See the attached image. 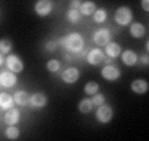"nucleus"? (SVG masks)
<instances>
[{
    "label": "nucleus",
    "mask_w": 149,
    "mask_h": 141,
    "mask_svg": "<svg viewBox=\"0 0 149 141\" xmlns=\"http://www.w3.org/2000/svg\"><path fill=\"white\" fill-rule=\"evenodd\" d=\"M59 42L71 53H79V51H82V49L84 46L83 37L79 33H69L68 36L62 37L59 40Z\"/></svg>",
    "instance_id": "nucleus-1"
},
{
    "label": "nucleus",
    "mask_w": 149,
    "mask_h": 141,
    "mask_svg": "<svg viewBox=\"0 0 149 141\" xmlns=\"http://www.w3.org/2000/svg\"><path fill=\"white\" fill-rule=\"evenodd\" d=\"M132 11H131L130 7H119L115 12V21L121 26H127L128 24H131L132 21Z\"/></svg>",
    "instance_id": "nucleus-2"
},
{
    "label": "nucleus",
    "mask_w": 149,
    "mask_h": 141,
    "mask_svg": "<svg viewBox=\"0 0 149 141\" xmlns=\"http://www.w3.org/2000/svg\"><path fill=\"white\" fill-rule=\"evenodd\" d=\"M95 116H96V120H98L99 123H102V124H107V123H110L111 120H112L113 111L110 106L104 103V104H102V106L98 107Z\"/></svg>",
    "instance_id": "nucleus-3"
},
{
    "label": "nucleus",
    "mask_w": 149,
    "mask_h": 141,
    "mask_svg": "<svg viewBox=\"0 0 149 141\" xmlns=\"http://www.w3.org/2000/svg\"><path fill=\"white\" fill-rule=\"evenodd\" d=\"M6 65H7V67H8V70L15 74L21 73V71L24 70L23 61H21V58H20L19 56H16V54H8V57L6 58Z\"/></svg>",
    "instance_id": "nucleus-4"
},
{
    "label": "nucleus",
    "mask_w": 149,
    "mask_h": 141,
    "mask_svg": "<svg viewBox=\"0 0 149 141\" xmlns=\"http://www.w3.org/2000/svg\"><path fill=\"white\" fill-rule=\"evenodd\" d=\"M53 1L52 0H37V3L34 4V12L38 16L45 17L48 15H50V12L53 11Z\"/></svg>",
    "instance_id": "nucleus-5"
},
{
    "label": "nucleus",
    "mask_w": 149,
    "mask_h": 141,
    "mask_svg": "<svg viewBox=\"0 0 149 141\" xmlns=\"http://www.w3.org/2000/svg\"><path fill=\"white\" fill-rule=\"evenodd\" d=\"M111 38V33L107 28H100L98 31H95L94 33V42L98 46H106L110 42Z\"/></svg>",
    "instance_id": "nucleus-6"
},
{
    "label": "nucleus",
    "mask_w": 149,
    "mask_h": 141,
    "mask_svg": "<svg viewBox=\"0 0 149 141\" xmlns=\"http://www.w3.org/2000/svg\"><path fill=\"white\" fill-rule=\"evenodd\" d=\"M17 82V76L15 73L12 71H3L0 73V86L1 87H6V88H9V87H13Z\"/></svg>",
    "instance_id": "nucleus-7"
},
{
    "label": "nucleus",
    "mask_w": 149,
    "mask_h": 141,
    "mask_svg": "<svg viewBox=\"0 0 149 141\" xmlns=\"http://www.w3.org/2000/svg\"><path fill=\"white\" fill-rule=\"evenodd\" d=\"M79 76H81V74H79V70L77 67H68L62 73V81L66 85H73L79 79Z\"/></svg>",
    "instance_id": "nucleus-8"
},
{
    "label": "nucleus",
    "mask_w": 149,
    "mask_h": 141,
    "mask_svg": "<svg viewBox=\"0 0 149 141\" xmlns=\"http://www.w3.org/2000/svg\"><path fill=\"white\" fill-rule=\"evenodd\" d=\"M48 103V98L44 92H34L29 98V106L32 108H42Z\"/></svg>",
    "instance_id": "nucleus-9"
},
{
    "label": "nucleus",
    "mask_w": 149,
    "mask_h": 141,
    "mask_svg": "<svg viewBox=\"0 0 149 141\" xmlns=\"http://www.w3.org/2000/svg\"><path fill=\"white\" fill-rule=\"evenodd\" d=\"M102 76L106 81H116L120 78V70L113 65H106L102 69Z\"/></svg>",
    "instance_id": "nucleus-10"
},
{
    "label": "nucleus",
    "mask_w": 149,
    "mask_h": 141,
    "mask_svg": "<svg viewBox=\"0 0 149 141\" xmlns=\"http://www.w3.org/2000/svg\"><path fill=\"white\" fill-rule=\"evenodd\" d=\"M4 122H6L7 125H16L20 122V111L16 107H11L8 110H6Z\"/></svg>",
    "instance_id": "nucleus-11"
},
{
    "label": "nucleus",
    "mask_w": 149,
    "mask_h": 141,
    "mask_svg": "<svg viewBox=\"0 0 149 141\" xmlns=\"http://www.w3.org/2000/svg\"><path fill=\"white\" fill-rule=\"evenodd\" d=\"M87 62L93 66H99L104 61V53L100 49H93L90 50V53L87 54Z\"/></svg>",
    "instance_id": "nucleus-12"
},
{
    "label": "nucleus",
    "mask_w": 149,
    "mask_h": 141,
    "mask_svg": "<svg viewBox=\"0 0 149 141\" xmlns=\"http://www.w3.org/2000/svg\"><path fill=\"white\" fill-rule=\"evenodd\" d=\"M121 61H123V63L127 66H135L139 61V57L133 50L127 49L125 51L121 53Z\"/></svg>",
    "instance_id": "nucleus-13"
},
{
    "label": "nucleus",
    "mask_w": 149,
    "mask_h": 141,
    "mask_svg": "<svg viewBox=\"0 0 149 141\" xmlns=\"http://www.w3.org/2000/svg\"><path fill=\"white\" fill-rule=\"evenodd\" d=\"M96 11V4L91 0H86V1H82L81 7H79V12H81L82 16H91L94 15V12Z\"/></svg>",
    "instance_id": "nucleus-14"
},
{
    "label": "nucleus",
    "mask_w": 149,
    "mask_h": 141,
    "mask_svg": "<svg viewBox=\"0 0 149 141\" xmlns=\"http://www.w3.org/2000/svg\"><path fill=\"white\" fill-rule=\"evenodd\" d=\"M131 88H132L133 92L139 94V95L145 94L148 91V82L145 79H136V81H133L131 83Z\"/></svg>",
    "instance_id": "nucleus-15"
},
{
    "label": "nucleus",
    "mask_w": 149,
    "mask_h": 141,
    "mask_svg": "<svg viewBox=\"0 0 149 141\" xmlns=\"http://www.w3.org/2000/svg\"><path fill=\"white\" fill-rule=\"evenodd\" d=\"M29 98H31V95L26 91H23V90H19L13 94V102L19 106L29 104Z\"/></svg>",
    "instance_id": "nucleus-16"
},
{
    "label": "nucleus",
    "mask_w": 149,
    "mask_h": 141,
    "mask_svg": "<svg viewBox=\"0 0 149 141\" xmlns=\"http://www.w3.org/2000/svg\"><path fill=\"white\" fill-rule=\"evenodd\" d=\"M106 54H107L111 59L118 58V57L121 54L120 45H119V44H116V42H108L107 45H106Z\"/></svg>",
    "instance_id": "nucleus-17"
},
{
    "label": "nucleus",
    "mask_w": 149,
    "mask_h": 141,
    "mask_svg": "<svg viewBox=\"0 0 149 141\" xmlns=\"http://www.w3.org/2000/svg\"><path fill=\"white\" fill-rule=\"evenodd\" d=\"M130 33H131V36L135 37V38H141V37H144V34H145V26L141 23H133V24H131V26H130Z\"/></svg>",
    "instance_id": "nucleus-18"
},
{
    "label": "nucleus",
    "mask_w": 149,
    "mask_h": 141,
    "mask_svg": "<svg viewBox=\"0 0 149 141\" xmlns=\"http://www.w3.org/2000/svg\"><path fill=\"white\" fill-rule=\"evenodd\" d=\"M15 102H13V98H12L9 94L7 92H1L0 94V108L1 110H8V108L13 107Z\"/></svg>",
    "instance_id": "nucleus-19"
},
{
    "label": "nucleus",
    "mask_w": 149,
    "mask_h": 141,
    "mask_svg": "<svg viewBox=\"0 0 149 141\" xmlns=\"http://www.w3.org/2000/svg\"><path fill=\"white\" fill-rule=\"evenodd\" d=\"M93 108H94V104H93V102H91V99H88V98L82 99L81 102H79V104H78V110L81 111L82 113L91 112Z\"/></svg>",
    "instance_id": "nucleus-20"
},
{
    "label": "nucleus",
    "mask_w": 149,
    "mask_h": 141,
    "mask_svg": "<svg viewBox=\"0 0 149 141\" xmlns=\"http://www.w3.org/2000/svg\"><path fill=\"white\" fill-rule=\"evenodd\" d=\"M20 136V129L15 125H8V128L6 129V137L8 140H17Z\"/></svg>",
    "instance_id": "nucleus-21"
},
{
    "label": "nucleus",
    "mask_w": 149,
    "mask_h": 141,
    "mask_svg": "<svg viewBox=\"0 0 149 141\" xmlns=\"http://www.w3.org/2000/svg\"><path fill=\"white\" fill-rule=\"evenodd\" d=\"M12 48H13V44H12L11 40L8 38L0 40V53L1 54H8L12 50Z\"/></svg>",
    "instance_id": "nucleus-22"
},
{
    "label": "nucleus",
    "mask_w": 149,
    "mask_h": 141,
    "mask_svg": "<svg viewBox=\"0 0 149 141\" xmlns=\"http://www.w3.org/2000/svg\"><path fill=\"white\" fill-rule=\"evenodd\" d=\"M81 12H79V9H73L70 8L68 11V13H66V19H68V21H70V23H78L79 20H81Z\"/></svg>",
    "instance_id": "nucleus-23"
},
{
    "label": "nucleus",
    "mask_w": 149,
    "mask_h": 141,
    "mask_svg": "<svg viewBox=\"0 0 149 141\" xmlns=\"http://www.w3.org/2000/svg\"><path fill=\"white\" fill-rule=\"evenodd\" d=\"M107 19V11L104 8H99L94 12V21L95 23H104Z\"/></svg>",
    "instance_id": "nucleus-24"
},
{
    "label": "nucleus",
    "mask_w": 149,
    "mask_h": 141,
    "mask_svg": "<svg viewBox=\"0 0 149 141\" xmlns=\"http://www.w3.org/2000/svg\"><path fill=\"white\" fill-rule=\"evenodd\" d=\"M98 91H99V85L96 82H94V81L86 83V86H84V92L87 94V95H94Z\"/></svg>",
    "instance_id": "nucleus-25"
},
{
    "label": "nucleus",
    "mask_w": 149,
    "mask_h": 141,
    "mask_svg": "<svg viewBox=\"0 0 149 141\" xmlns=\"http://www.w3.org/2000/svg\"><path fill=\"white\" fill-rule=\"evenodd\" d=\"M59 67H61V62H59L58 59H50V61H48V63H46V69H48L50 73H57V71L59 70Z\"/></svg>",
    "instance_id": "nucleus-26"
},
{
    "label": "nucleus",
    "mask_w": 149,
    "mask_h": 141,
    "mask_svg": "<svg viewBox=\"0 0 149 141\" xmlns=\"http://www.w3.org/2000/svg\"><path fill=\"white\" fill-rule=\"evenodd\" d=\"M91 102H93V104L95 106V107H99V106H102V104H104V103H106V98H104L103 94L96 92V94H94V95H93Z\"/></svg>",
    "instance_id": "nucleus-27"
},
{
    "label": "nucleus",
    "mask_w": 149,
    "mask_h": 141,
    "mask_svg": "<svg viewBox=\"0 0 149 141\" xmlns=\"http://www.w3.org/2000/svg\"><path fill=\"white\" fill-rule=\"evenodd\" d=\"M57 48V42L56 41H48V42L45 44V49L49 51H53L54 49Z\"/></svg>",
    "instance_id": "nucleus-28"
},
{
    "label": "nucleus",
    "mask_w": 149,
    "mask_h": 141,
    "mask_svg": "<svg viewBox=\"0 0 149 141\" xmlns=\"http://www.w3.org/2000/svg\"><path fill=\"white\" fill-rule=\"evenodd\" d=\"M81 4H82V0H71V1H70V8H73V9H79Z\"/></svg>",
    "instance_id": "nucleus-29"
},
{
    "label": "nucleus",
    "mask_w": 149,
    "mask_h": 141,
    "mask_svg": "<svg viewBox=\"0 0 149 141\" xmlns=\"http://www.w3.org/2000/svg\"><path fill=\"white\" fill-rule=\"evenodd\" d=\"M140 62H141V65H144V66H146L149 63V57H148V54H143V56L140 57Z\"/></svg>",
    "instance_id": "nucleus-30"
},
{
    "label": "nucleus",
    "mask_w": 149,
    "mask_h": 141,
    "mask_svg": "<svg viewBox=\"0 0 149 141\" xmlns=\"http://www.w3.org/2000/svg\"><path fill=\"white\" fill-rule=\"evenodd\" d=\"M141 7L145 12H149V0H141Z\"/></svg>",
    "instance_id": "nucleus-31"
},
{
    "label": "nucleus",
    "mask_w": 149,
    "mask_h": 141,
    "mask_svg": "<svg viewBox=\"0 0 149 141\" xmlns=\"http://www.w3.org/2000/svg\"><path fill=\"white\" fill-rule=\"evenodd\" d=\"M3 63H4V58H3V54L0 53V66L3 65Z\"/></svg>",
    "instance_id": "nucleus-32"
}]
</instances>
